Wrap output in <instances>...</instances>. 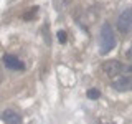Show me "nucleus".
<instances>
[{
    "instance_id": "1a4fd4ad",
    "label": "nucleus",
    "mask_w": 132,
    "mask_h": 124,
    "mask_svg": "<svg viewBox=\"0 0 132 124\" xmlns=\"http://www.w3.org/2000/svg\"><path fill=\"white\" fill-rule=\"evenodd\" d=\"M56 36H58V40H60V43H66V40H68V36H66V32H63V30L58 32Z\"/></svg>"
},
{
    "instance_id": "9b49d317",
    "label": "nucleus",
    "mask_w": 132,
    "mask_h": 124,
    "mask_svg": "<svg viewBox=\"0 0 132 124\" xmlns=\"http://www.w3.org/2000/svg\"><path fill=\"white\" fill-rule=\"evenodd\" d=\"M127 69H129V71L132 73V65H130V66H129V68H127Z\"/></svg>"
},
{
    "instance_id": "9d476101",
    "label": "nucleus",
    "mask_w": 132,
    "mask_h": 124,
    "mask_svg": "<svg viewBox=\"0 0 132 124\" xmlns=\"http://www.w3.org/2000/svg\"><path fill=\"white\" fill-rule=\"evenodd\" d=\"M127 56L132 60V45H130V48H129V51H127Z\"/></svg>"
},
{
    "instance_id": "39448f33",
    "label": "nucleus",
    "mask_w": 132,
    "mask_h": 124,
    "mask_svg": "<svg viewBox=\"0 0 132 124\" xmlns=\"http://www.w3.org/2000/svg\"><path fill=\"white\" fill-rule=\"evenodd\" d=\"M3 65H5L7 68H10V69H16V71L25 69V65L15 55H5V56H3Z\"/></svg>"
},
{
    "instance_id": "f257e3e1",
    "label": "nucleus",
    "mask_w": 132,
    "mask_h": 124,
    "mask_svg": "<svg viewBox=\"0 0 132 124\" xmlns=\"http://www.w3.org/2000/svg\"><path fill=\"white\" fill-rule=\"evenodd\" d=\"M116 45V36L114 32L111 28L109 23H104L101 28V36H99V51L104 55V53H109L111 50L114 48Z\"/></svg>"
},
{
    "instance_id": "20e7f679",
    "label": "nucleus",
    "mask_w": 132,
    "mask_h": 124,
    "mask_svg": "<svg viewBox=\"0 0 132 124\" xmlns=\"http://www.w3.org/2000/svg\"><path fill=\"white\" fill-rule=\"evenodd\" d=\"M112 88L116 91H130L132 89V76H117L112 81Z\"/></svg>"
},
{
    "instance_id": "0eeeda50",
    "label": "nucleus",
    "mask_w": 132,
    "mask_h": 124,
    "mask_svg": "<svg viewBox=\"0 0 132 124\" xmlns=\"http://www.w3.org/2000/svg\"><path fill=\"white\" fill-rule=\"evenodd\" d=\"M99 96H101L99 89H88V98L89 99H97Z\"/></svg>"
},
{
    "instance_id": "f03ea898",
    "label": "nucleus",
    "mask_w": 132,
    "mask_h": 124,
    "mask_svg": "<svg viewBox=\"0 0 132 124\" xmlns=\"http://www.w3.org/2000/svg\"><path fill=\"white\" fill-rule=\"evenodd\" d=\"M117 28L121 30L122 33H127L132 28V7L130 8H126L117 18Z\"/></svg>"
},
{
    "instance_id": "423d86ee",
    "label": "nucleus",
    "mask_w": 132,
    "mask_h": 124,
    "mask_svg": "<svg viewBox=\"0 0 132 124\" xmlns=\"http://www.w3.org/2000/svg\"><path fill=\"white\" fill-rule=\"evenodd\" d=\"M2 121L5 124H20V122H22V118H20V114L16 113V111L5 109L2 113Z\"/></svg>"
},
{
    "instance_id": "6e6552de",
    "label": "nucleus",
    "mask_w": 132,
    "mask_h": 124,
    "mask_svg": "<svg viewBox=\"0 0 132 124\" xmlns=\"http://www.w3.org/2000/svg\"><path fill=\"white\" fill-rule=\"evenodd\" d=\"M35 12H38V7H33L30 12H27V13L23 15V18H25V20H31L33 17H35Z\"/></svg>"
},
{
    "instance_id": "7ed1b4c3",
    "label": "nucleus",
    "mask_w": 132,
    "mask_h": 124,
    "mask_svg": "<svg viewBox=\"0 0 132 124\" xmlns=\"http://www.w3.org/2000/svg\"><path fill=\"white\" fill-rule=\"evenodd\" d=\"M122 69H124V65L117 60H109V61H106V63H102V71L111 78L119 76Z\"/></svg>"
}]
</instances>
